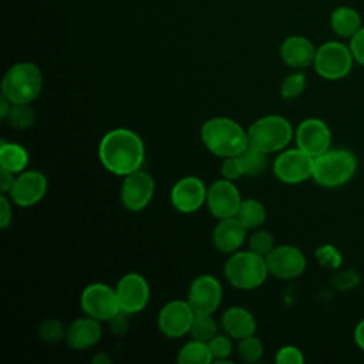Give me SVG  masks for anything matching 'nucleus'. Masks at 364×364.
<instances>
[{
	"label": "nucleus",
	"mask_w": 364,
	"mask_h": 364,
	"mask_svg": "<svg viewBox=\"0 0 364 364\" xmlns=\"http://www.w3.org/2000/svg\"><path fill=\"white\" fill-rule=\"evenodd\" d=\"M98 158L108 172L125 176L141 169L145 159V146L136 132L128 128H115L101 138Z\"/></svg>",
	"instance_id": "f257e3e1"
},
{
	"label": "nucleus",
	"mask_w": 364,
	"mask_h": 364,
	"mask_svg": "<svg viewBox=\"0 0 364 364\" xmlns=\"http://www.w3.org/2000/svg\"><path fill=\"white\" fill-rule=\"evenodd\" d=\"M200 139L209 152L220 158L237 156L249 146L247 131L226 117L205 121L200 128Z\"/></svg>",
	"instance_id": "f03ea898"
},
{
	"label": "nucleus",
	"mask_w": 364,
	"mask_h": 364,
	"mask_svg": "<svg viewBox=\"0 0 364 364\" xmlns=\"http://www.w3.org/2000/svg\"><path fill=\"white\" fill-rule=\"evenodd\" d=\"M228 283L239 290H253L264 283L269 270L266 257L252 250H237L230 255L223 267Z\"/></svg>",
	"instance_id": "7ed1b4c3"
},
{
	"label": "nucleus",
	"mask_w": 364,
	"mask_h": 364,
	"mask_svg": "<svg viewBox=\"0 0 364 364\" xmlns=\"http://www.w3.org/2000/svg\"><path fill=\"white\" fill-rule=\"evenodd\" d=\"M43 74L33 63L11 65L1 81V95L11 104H31L41 92Z\"/></svg>",
	"instance_id": "20e7f679"
},
{
	"label": "nucleus",
	"mask_w": 364,
	"mask_h": 364,
	"mask_svg": "<svg viewBox=\"0 0 364 364\" xmlns=\"http://www.w3.org/2000/svg\"><path fill=\"white\" fill-rule=\"evenodd\" d=\"M357 171L355 155L344 148L328 149L314 158L313 179L324 188H337L347 183Z\"/></svg>",
	"instance_id": "39448f33"
},
{
	"label": "nucleus",
	"mask_w": 364,
	"mask_h": 364,
	"mask_svg": "<svg viewBox=\"0 0 364 364\" xmlns=\"http://www.w3.org/2000/svg\"><path fill=\"white\" fill-rule=\"evenodd\" d=\"M291 138V124L284 117L274 114L256 119L247 129L249 145L266 154L283 151Z\"/></svg>",
	"instance_id": "423d86ee"
},
{
	"label": "nucleus",
	"mask_w": 364,
	"mask_h": 364,
	"mask_svg": "<svg viewBox=\"0 0 364 364\" xmlns=\"http://www.w3.org/2000/svg\"><path fill=\"white\" fill-rule=\"evenodd\" d=\"M354 57L348 46L340 41H327L316 50L314 70L324 80H340L353 67Z\"/></svg>",
	"instance_id": "0eeeda50"
},
{
	"label": "nucleus",
	"mask_w": 364,
	"mask_h": 364,
	"mask_svg": "<svg viewBox=\"0 0 364 364\" xmlns=\"http://www.w3.org/2000/svg\"><path fill=\"white\" fill-rule=\"evenodd\" d=\"M314 158L300 148L283 149L273 162L276 178L289 185H296L313 178Z\"/></svg>",
	"instance_id": "6e6552de"
},
{
	"label": "nucleus",
	"mask_w": 364,
	"mask_h": 364,
	"mask_svg": "<svg viewBox=\"0 0 364 364\" xmlns=\"http://www.w3.org/2000/svg\"><path fill=\"white\" fill-rule=\"evenodd\" d=\"M80 304L87 316L100 321H108L121 310L115 289L105 283L88 284L81 291Z\"/></svg>",
	"instance_id": "1a4fd4ad"
},
{
	"label": "nucleus",
	"mask_w": 364,
	"mask_h": 364,
	"mask_svg": "<svg viewBox=\"0 0 364 364\" xmlns=\"http://www.w3.org/2000/svg\"><path fill=\"white\" fill-rule=\"evenodd\" d=\"M155 192V181L151 173L138 169L124 176L121 183V202L122 206L131 212L145 209L152 200Z\"/></svg>",
	"instance_id": "9d476101"
},
{
	"label": "nucleus",
	"mask_w": 364,
	"mask_h": 364,
	"mask_svg": "<svg viewBox=\"0 0 364 364\" xmlns=\"http://www.w3.org/2000/svg\"><path fill=\"white\" fill-rule=\"evenodd\" d=\"M119 309L128 314L142 311L151 297V289L146 279L135 272L124 274L115 286Z\"/></svg>",
	"instance_id": "9b49d317"
},
{
	"label": "nucleus",
	"mask_w": 364,
	"mask_h": 364,
	"mask_svg": "<svg viewBox=\"0 0 364 364\" xmlns=\"http://www.w3.org/2000/svg\"><path fill=\"white\" fill-rule=\"evenodd\" d=\"M242 200L240 192L233 181L222 178L208 186L206 206L218 220L236 216Z\"/></svg>",
	"instance_id": "f8f14e48"
},
{
	"label": "nucleus",
	"mask_w": 364,
	"mask_h": 364,
	"mask_svg": "<svg viewBox=\"0 0 364 364\" xmlns=\"http://www.w3.org/2000/svg\"><path fill=\"white\" fill-rule=\"evenodd\" d=\"M195 311L188 300L168 301L158 313V328L169 338H179L191 331Z\"/></svg>",
	"instance_id": "ddd939ff"
},
{
	"label": "nucleus",
	"mask_w": 364,
	"mask_h": 364,
	"mask_svg": "<svg viewBox=\"0 0 364 364\" xmlns=\"http://www.w3.org/2000/svg\"><path fill=\"white\" fill-rule=\"evenodd\" d=\"M222 284L210 274L198 276L189 286L188 303L195 314H213L222 303Z\"/></svg>",
	"instance_id": "4468645a"
},
{
	"label": "nucleus",
	"mask_w": 364,
	"mask_h": 364,
	"mask_svg": "<svg viewBox=\"0 0 364 364\" xmlns=\"http://www.w3.org/2000/svg\"><path fill=\"white\" fill-rule=\"evenodd\" d=\"M266 264L269 274L290 280L299 277L306 269V257L303 252L291 245L274 246V249L266 256Z\"/></svg>",
	"instance_id": "2eb2a0df"
},
{
	"label": "nucleus",
	"mask_w": 364,
	"mask_h": 364,
	"mask_svg": "<svg viewBox=\"0 0 364 364\" xmlns=\"http://www.w3.org/2000/svg\"><path fill=\"white\" fill-rule=\"evenodd\" d=\"M47 178L43 172L30 169L17 173L14 183L9 192L10 199L21 208L37 205L47 193Z\"/></svg>",
	"instance_id": "dca6fc26"
},
{
	"label": "nucleus",
	"mask_w": 364,
	"mask_h": 364,
	"mask_svg": "<svg viewBox=\"0 0 364 364\" xmlns=\"http://www.w3.org/2000/svg\"><path fill=\"white\" fill-rule=\"evenodd\" d=\"M208 188L196 176H185L175 182L171 189V203L181 213H192L206 203Z\"/></svg>",
	"instance_id": "f3484780"
},
{
	"label": "nucleus",
	"mask_w": 364,
	"mask_h": 364,
	"mask_svg": "<svg viewBox=\"0 0 364 364\" xmlns=\"http://www.w3.org/2000/svg\"><path fill=\"white\" fill-rule=\"evenodd\" d=\"M296 144L297 148L316 158L330 149V128L318 118H307L301 121L296 129Z\"/></svg>",
	"instance_id": "a211bd4d"
},
{
	"label": "nucleus",
	"mask_w": 364,
	"mask_h": 364,
	"mask_svg": "<svg viewBox=\"0 0 364 364\" xmlns=\"http://www.w3.org/2000/svg\"><path fill=\"white\" fill-rule=\"evenodd\" d=\"M247 235V228L236 218L219 219L212 232V243L222 253H235L243 245Z\"/></svg>",
	"instance_id": "6ab92c4d"
},
{
	"label": "nucleus",
	"mask_w": 364,
	"mask_h": 364,
	"mask_svg": "<svg viewBox=\"0 0 364 364\" xmlns=\"http://www.w3.org/2000/svg\"><path fill=\"white\" fill-rule=\"evenodd\" d=\"M101 321L85 314L71 321L67 327L65 341L74 350H88L101 340Z\"/></svg>",
	"instance_id": "aec40b11"
},
{
	"label": "nucleus",
	"mask_w": 364,
	"mask_h": 364,
	"mask_svg": "<svg viewBox=\"0 0 364 364\" xmlns=\"http://www.w3.org/2000/svg\"><path fill=\"white\" fill-rule=\"evenodd\" d=\"M282 60L293 68H306L314 63L316 48L303 36H290L280 46Z\"/></svg>",
	"instance_id": "412c9836"
},
{
	"label": "nucleus",
	"mask_w": 364,
	"mask_h": 364,
	"mask_svg": "<svg viewBox=\"0 0 364 364\" xmlns=\"http://www.w3.org/2000/svg\"><path fill=\"white\" fill-rule=\"evenodd\" d=\"M222 327L228 336L240 340L255 334L256 320L247 309L232 306L222 314Z\"/></svg>",
	"instance_id": "4be33fe9"
},
{
	"label": "nucleus",
	"mask_w": 364,
	"mask_h": 364,
	"mask_svg": "<svg viewBox=\"0 0 364 364\" xmlns=\"http://www.w3.org/2000/svg\"><path fill=\"white\" fill-rule=\"evenodd\" d=\"M331 30L344 38H351L361 27V16L360 13L348 6H340L333 10L330 16Z\"/></svg>",
	"instance_id": "5701e85b"
},
{
	"label": "nucleus",
	"mask_w": 364,
	"mask_h": 364,
	"mask_svg": "<svg viewBox=\"0 0 364 364\" xmlns=\"http://www.w3.org/2000/svg\"><path fill=\"white\" fill-rule=\"evenodd\" d=\"M28 165L27 149L17 142H7L1 139L0 142V168H4L13 173H20L26 171Z\"/></svg>",
	"instance_id": "b1692460"
},
{
	"label": "nucleus",
	"mask_w": 364,
	"mask_h": 364,
	"mask_svg": "<svg viewBox=\"0 0 364 364\" xmlns=\"http://www.w3.org/2000/svg\"><path fill=\"white\" fill-rule=\"evenodd\" d=\"M176 361L179 364H209L213 361V357L206 341L193 338L179 348Z\"/></svg>",
	"instance_id": "393cba45"
},
{
	"label": "nucleus",
	"mask_w": 364,
	"mask_h": 364,
	"mask_svg": "<svg viewBox=\"0 0 364 364\" xmlns=\"http://www.w3.org/2000/svg\"><path fill=\"white\" fill-rule=\"evenodd\" d=\"M236 218L249 229H257L266 220L264 205L257 199H243Z\"/></svg>",
	"instance_id": "a878e982"
},
{
	"label": "nucleus",
	"mask_w": 364,
	"mask_h": 364,
	"mask_svg": "<svg viewBox=\"0 0 364 364\" xmlns=\"http://www.w3.org/2000/svg\"><path fill=\"white\" fill-rule=\"evenodd\" d=\"M267 155L269 154H266V152H263V151L249 145L239 155L242 166H243V171H245V175H247V176L260 175L266 169V166H267Z\"/></svg>",
	"instance_id": "bb28decb"
},
{
	"label": "nucleus",
	"mask_w": 364,
	"mask_h": 364,
	"mask_svg": "<svg viewBox=\"0 0 364 364\" xmlns=\"http://www.w3.org/2000/svg\"><path fill=\"white\" fill-rule=\"evenodd\" d=\"M6 119L13 128L28 129L36 122V112L30 104H11Z\"/></svg>",
	"instance_id": "cd10ccee"
},
{
	"label": "nucleus",
	"mask_w": 364,
	"mask_h": 364,
	"mask_svg": "<svg viewBox=\"0 0 364 364\" xmlns=\"http://www.w3.org/2000/svg\"><path fill=\"white\" fill-rule=\"evenodd\" d=\"M189 334L195 340L209 341L213 336L218 334V324L212 314H195Z\"/></svg>",
	"instance_id": "c85d7f7f"
},
{
	"label": "nucleus",
	"mask_w": 364,
	"mask_h": 364,
	"mask_svg": "<svg viewBox=\"0 0 364 364\" xmlns=\"http://www.w3.org/2000/svg\"><path fill=\"white\" fill-rule=\"evenodd\" d=\"M65 334L67 328L57 318H47L38 327V336L47 344H58L65 340Z\"/></svg>",
	"instance_id": "c756f323"
},
{
	"label": "nucleus",
	"mask_w": 364,
	"mask_h": 364,
	"mask_svg": "<svg viewBox=\"0 0 364 364\" xmlns=\"http://www.w3.org/2000/svg\"><path fill=\"white\" fill-rule=\"evenodd\" d=\"M237 354H239L240 360H243L246 363H256L263 355V344L255 334L247 336V337L239 340Z\"/></svg>",
	"instance_id": "7c9ffc66"
},
{
	"label": "nucleus",
	"mask_w": 364,
	"mask_h": 364,
	"mask_svg": "<svg viewBox=\"0 0 364 364\" xmlns=\"http://www.w3.org/2000/svg\"><path fill=\"white\" fill-rule=\"evenodd\" d=\"M249 250L266 257L274 249V237L270 232L264 229L255 230L247 240Z\"/></svg>",
	"instance_id": "2f4dec72"
},
{
	"label": "nucleus",
	"mask_w": 364,
	"mask_h": 364,
	"mask_svg": "<svg viewBox=\"0 0 364 364\" xmlns=\"http://www.w3.org/2000/svg\"><path fill=\"white\" fill-rule=\"evenodd\" d=\"M306 88V75L303 73H293L287 75L280 85V95L286 100H293L303 94Z\"/></svg>",
	"instance_id": "473e14b6"
},
{
	"label": "nucleus",
	"mask_w": 364,
	"mask_h": 364,
	"mask_svg": "<svg viewBox=\"0 0 364 364\" xmlns=\"http://www.w3.org/2000/svg\"><path fill=\"white\" fill-rule=\"evenodd\" d=\"M230 338H232L230 336L216 334L208 341L212 357H213V361H218V363L228 361V357L233 351V344H232Z\"/></svg>",
	"instance_id": "72a5a7b5"
},
{
	"label": "nucleus",
	"mask_w": 364,
	"mask_h": 364,
	"mask_svg": "<svg viewBox=\"0 0 364 364\" xmlns=\"http://www.w3.org/2000/svg\"><path fill=\"white\" fill-rule=\"evenodd\" d=\"M316 259L318 260V263L327 269H337L341 264V253L338 252L337 247L331 246V245H324L320 246L316 250Z\"/></svg>",
	"instance_id": "f704fd0d"
},
{
	"label": "nucleus",
	"mask_w": 364,
	"mask_h": 364,
	"mask_svg": "<svg viewBox=\"0 0 364 364\" xmlns=\"http://www.w3.org/2000/svg\"><path fill=\"white\" fill-rule=\"evenodd\" d=\"M220 173H222V178H226L229 181H236L242 178L245 175V171H243L239 155L223 158V162L220 165Z\"/></svg>",
	"instance_id": "c9c22d12"
},
{
	"label": "nucleus",
	"mask_w": 364,
	"mask_h": 364,
	"mask_svg": "<svg viewBox=\"0 0 364 364\" xmlns=\"http://www.w3.org/2000/svg\"><path fill=\"white\" fill-rule=\"evenodd\" d=\"M274 360L277 364H303L304 355L300 348L294 346H284L277 351Z\"/></svg>",
	"instance_id": "e433bc0d"
},
{
	"label": "nucleus",
	"mask_w": 364,
	"mask_h": 364,
	"mask_svg": "<svg viewBox=\"0 0 364 364\" xmlns=\"http://www.w3.org/2000/svg\"><path fill=\"white\" fill-rule=\"evenodd\" d=\"M350 50L360 65L364 67V27H361L351 38H350Z\"/></svg>",
	"instance_id": "4c0bfd02"
},
{
	"label": "nucleus",
	"mask_w": 364,
	"mask_h": 364,
	"mask_svg": "<svg viewBox=\"0 0 364 364\" xmlns=\"http://www.w3.org/2000/svg\"><path fill=\"white\" fill-rule=\"evenodd\" d=\"M128 313L119 310L115 316H112L107 323H108V327L111 330V333L117 334V336H124L127 331H128V327H129V323H128Z\"/></svg>",
	"instance_id": "58836bf2"
},
{
	"label": "nucleus",
	"mask_w": 364,
	"mask_h": 364,
	"mask_svg": "<svg viewBox=\"0 0 364 364\" xmlns=\"http://www.w3.org/2000/svg\"><path fill=\"white\" fill-rule=\"evenodd\" d=\"M334 283L338 289L341 290H347V289H353L355 287L358 283H360V277L355 272H351V270H346L340 274L336 276L334 279Z\"/></svg>",
	"instance_id": "ea45409f"
},
{
	"label": "nucleus",
	"mask_w": 364,
	"mask_h": 364,
	"mask_svg": "<svg viewBox=\"0 0 364 364\" xmlns=\"http://www.w3.org/2000/svg\"><path fill=\"white\" fill-rule=\"evenodd\" d=\"M11 216H13V210H11L10 200L6 198V193H1L0 196V228L1 229L9 228L11 222Z\"/></svg>",
	"instance_id": "a19ab883"
},
{
	"label": "nucleus",
	"mask_w": 364,
	"mask_h": 364,
	"mask_svg": "<svg viewBox=\"0 0 364 364\" xmlns=\"http://www.w3.org/2000/svg\"><path fill=\"white\" fill-rule=\"evenodd\" d=\"M14 175L16 173H13L4 168H0V191H1V193L10 192L11 186L14 183V179H16Z\"/></svg>",
	"instance_id": "79ce46f5"
},
{
	"label": "nucleus",
	"mask_w": 364,
	"mask_h": 364,
	"mask_svg": "<svg viewBox=\"0 0 364 364\" xmlns=\"http://www.w3.org/2000/svg\"><path fill=\"white\" fill-rule=\"evenodd\" d=\"M354 341L355 344L364 350V318L355 326V330H354Z\"/></svg>",
	"instance_id": "37998d69"
},
{
	"label": "nucleus",
	"mask_w": 364,
	"mask_h": 364,
	"mask_svg": "<svg viewBox=\"0 0 364 364\" xmlns=\"http://www.w3.org/2000/svg\"><path fill=\"white\" fill-rule=\"evenodd\" d=\"M10 108H11V102L4 95H1L0 97V118L1 119L7 118V115L10 112Z\"/></svg>",
	"instance_id": "c03bdc74"
},
{
	"label": "nucleus",
	"mask_w": 364,
	"mask_h": 364,
	"mask_svg": "<svg viewBox=\"0 0 364 364\" xmlns=\"http://www.w3.org/2000/svg\"><path fill=\"white\" fill-rule=\"evenodd\" d=\"M91 363H94V364H109L111 358L107 355V353H98L91 358Z\"/></svg>",
	"instance_id": "a18cd8bd"
}]
</instances>
